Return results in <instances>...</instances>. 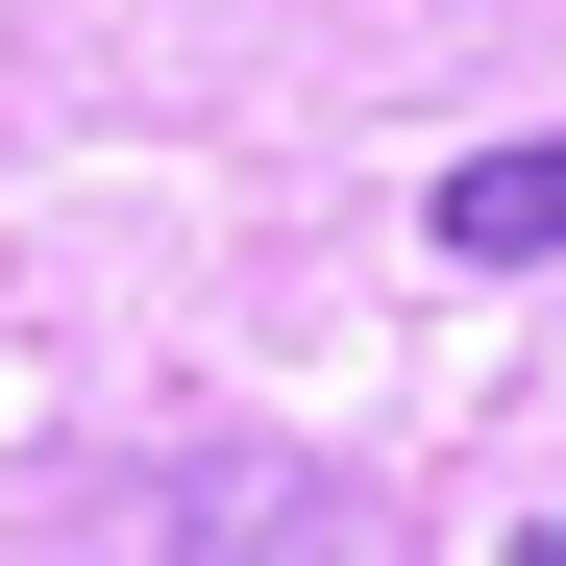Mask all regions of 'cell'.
<instances>
[{
    "label": "cell",
    "instance_id": "obj_1",
    "mask_svg": "<svg viewBox=\"0 0 566 566\" xmlns=\"http://www.w3.org/2000/svg\"><path fill=\"white\" fill-rule=\"evenodd\" d=\"M419 222H443V271H566V124L542 148H468Z\"/></svg>",
    "mask_w": 566,
    "mask_h": 566
},
{
    "label": "cell",
    "instance_id": "obj_2",
    "mask_svg": "<svg viewBox=\"0 0 566 566\" xmlns=\"http://www.w3.org/2000/svg\"><path fill=\"white\" fill-rule=\"evenodd\" d=\"M517 566H566V517H542V542H517Z\"/></svg>",
    "mask_w": 566,
    "mask_h": 566
}]
</instances>
